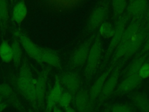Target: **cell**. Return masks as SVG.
<instances>
[{"instance_id": "34", "label": "cell", "mask_w": 149, "mask_h": 112, "mask_svg": "<svg viewBox=\"0 0 149 112\" xmlns=\"http://www.w3.org/2000/svg\"><path fill=\"white\" fill-rule=\"evenodd\" d=\"M146 22L149 25V5H148V7L147 8V12H146Z\"/></svg>"}, {"instance_id": "36", "label": "cell", "mask_w": 149, "mask_h": 112, "mask_svg": "<svg viewBox=\"0 0 149 112\" xmlns=\"http://www.w3.org/2000/svg\"><path fill=\"white\" fill-rule=\"evenodd\" d=\"M20 0H10V5L12 6V5H15V4H16L18 1H19Z\"/></svg>"}, {"instance_id": "13", "label": "cell", "mask_w": 149, "mask_h": 112, "mask_svg": "<svg viewBox=\"0 0 149 112\" xmlns=\"http://www.w3.org/2000/svg\"><path fill=\"white\" fill-rule=\"evenodd\" d=\"M143 80L137 73L129 75L124 78L111 96H118L129 93L140 85Z\"/></svg>"}, {"instance_id": "6", "label": "cell", "mask_w": 149, "mask_h": 112, "mask_svg": "<svg viewBox=\"0 0 149 112\" xmlns=\"http://www.w3.org/2000/svg\"><path fill=\"white\" fill-rule=\"evenodd\" d=\"M148 34L149 25L147 23L146 20L130 41L128 49L126 54L118 60L121 62L122 66L131 57L137 53V51H139L140 48H141L146 41Z\"/></svg>"}, {"instance_id": "28", "label": "cell", "mask_w": 149, "mask_h": 112, "mask_svg": "<svg viewBox=\"0 0 149 112\" xmlns=\"http://www.w3.org/2000/svg\"><path fill=\"white\" fill-rule=\"evenodd\" d=\"M110 109L111 112H133V107L127 103H119L112 105Z\"/></svg>"}, {"instance_id": "35", "label": "cell", "mask_w": 149, "mask_h": 112, "mask_svg": "<svg viewBox=\"0 0 149 112\" xmlns=\"http://www.w3.org/2000/svg\"><path fill=\"white\" fill-rule=\"evenodd\" d=\"M52 112H62V111L60 108H59L58 106H55L52 110Z\"/></svg>"}, {"instance_id": "2", "label": "cell", "mask_w": 149, "mask_h": 112, "mask_svg": "<svg viewBox=\"0 0 149 112\" xmlns=\"http://www.w3.org/2000/svg\"><path fill=\"white\" fill-rule=\"evenodd\" d=\"M145 16L132 18V20L128 22L123 31L120 41L113 54V56L109 63L110 65L115 64L117 61L126 54L132 38L146 21Z\"/></svg>"}, {"instance_id": "21", "label": "cell", "mask_w": 149, "mask_h": 112, "mask_svg": "<svg viewBox=\"0 0 149 112\" xmlns=\"http://www.w3.org/2000/svg\"><path fill=\"white\" fill-rule=\"evenodd\" d=\"M130 99L140 112H149V97L145 93H133L130 95Z\"/></svg>"}, {"instance_id": "17", "label": "cell", "mask_w": 149, "mask_h": 112, "mask_svg": "<svg viewBox=\"0 0 149 112\" xmlns=\"http://www.w3.org/2000/svg\"><path fill=\"white\" fill-rule=\"evenodd\" d=\"M74 104L79 112H90L93 108L88 91L81 88L74 96Z\"/></svg>"}, {"instance_id": "31", "label": "cell", "mask_w": 149, "mask_h": 112, "mask_svg": "<svg viewBox=\"0 0 149 112\" xmlns=\"http://www.w3.org/2000/svg\"><path fill=\"white\" fill-rule=\"evenodd\" d=\"M149 51V34L146 40V41L144 42V43L143 44V45L142 46L141 48L139 50V52L137 53L136 54V55L134 57H138L147 51Z\"/></svg>"}, {"instance_id": "19", "label": "cell", "mask_w": 149, "mask_h": 112, "mask_svg": "<svg viewBox=\"0 0 149 112\" xmlns=\"http://www.w3.org/2000/svg\"><path fill=\"white\" fill-rule=\"evenodd\" d=\"M41 58L43 63H46L62 70L61 60L58 54L49 48L41 47Z\"/></svg>"}, {"instance_id": "23", "label": "cell", "mask_w": 149, "mask_h": 112, "mask_svg": "<svg viewBox=\"0 0 149 112\" xmlns=\"http://www.w3.org/2000/svg\"><path fill=\"white\" fill-rule=\"evenodd\" d=\"M12 50L13 65L16 68L20 66L22 57V50L21 44L18 40V38L15 36L13 40L10 45Z\"/></svg>"}, {"instance_id": "7", "label": "cell", "mask_w": 149, "mask_h": 112, "mask_svg": "<svg viewBox=\"0 0 149 112\" xmlns=\"http://www.w3.org/2000/svg\"><path fill=\"white\" fill-rule=\"evenodd\" d=\"M97 32H95L86 40H84L71 55L69 59V65L73 68H80L86 62L90 50L95 38Z\"/></svg>"}, {"instance_id": "38", "label": "cell", "mask_w": 149, "mask_h": 112, "mask_svg": "<svg viewBox=\"0 0 149 112\" xmlns=\"http://www.w3.org/2000/svg\"><path fill=\"white\" fill-rule=\"evenodd\" d=\"M3 99L0 96V103H1V102H3Z\"/></svg>"}, {"instance_id": "32", "label": "cell", "mask_w": 149, "mask_h": 112, "mask_svg": "<svg viewBox=\"0 0 149 112\" xmlns=\"http://www.w3.org/2000/svg\"><path fill=\"white\" fill-rule=\"evenodd\" d=\"M8 103L5 101H3L0 103V112H2L7 107Z\"/></svg>"}, {"instance_id": "30", "label": "cell", "mask_w": 149, "mask_h": 112, "mask_svg": "<svg viewBox=\"0 0 149 112\" xmlns=\"http://www.w3.org/2000/svg\"><path fill=\"white\" fill-rule=\"evenodd\" d=\"M47 1L56 6H69L74 2V0H46Z\"/></svg>"}, {"instance_id": "33", "label": "cell", "mask_w": 149, "mask_h": 112, "mask_svg": "<svg viewBox=\"0 0 149 112\" xmlns=\"http://www.w3.org/2000/svg\"><path fill=\"white\" fill-rule=\"evenodd\" d=\"M64 110H65V112H76L75 110L72 107H70V106L64 108Z\"/></svg>"}, {"instance_id": "37", "label": "cell", "mask_w": 149, "mask_h": 112, "mask_svg": "<svg viewBox=\"0 0 149 112\" xmlns=\"http://www.w3.org/2000/svg\"><path fill=\"white\" fill-rule=\"evenodd\" d=\"M102 112H111V111H110V109H109V108H105Z\"/></svg>"}, {"instance_id": "18", "label": "cell", "mask_w": 149, "mask_h": 112, "mask_svg": "<svg viewBox=\"0 0 149 112\" xmlns=\"http://www.w3.org/2000/svg\"><path fill=\"white\" fill-rule=\"evenodd\" d=\"M149 59V51L138 56L134 57L130 63L120 73L123 78L138 72L143 64Z\"/></svg>"}, {"instance_id": "22", "label": "cell", "mask_w": 149, "mask_h": 112, "mask_svg": "<svg viewBox=\"0 0 149 112\" xmlns=\"http://www.w3.org/2000/svg\"><path fill=\"white\" fill-rule=\"evenodd\" d=\"M8 0H0V31L2 36L5 35L9 19Z\"/></svg>"}, {"instance_id": "26", "label": "cell", "mask_w": 149, "mask_h": 112, "mask_svg": "<svg viewBox=\"0 0 149 112\" xmlns=\"http://www.w3.org/2000/svg\"><path fill=\"white\" fill-rule=\"evenodd\" d=\"M115 27L112 26V24L108 22H104L99 27L98 33L100 36L109 38L112 37V36L115 34Z\"/></svg>"}, {"instance_id": "5", "label": "cell", "mask_w": 149, "mask_h": 112, "mask_svg": "<svg viewBox=\"0 0 149 112\" xmlns=\"http://www.w3.org/2000/svg\"><path fill=\"white\" fill-rule=\"evenodd\" d=\"M107 0L101 1L91 13L85 28L87 34L97 32L100 26L105 22L109 12V5Z\"/></svg>"}, {"instance_id": "20", "label": "cell", "mask_w": 149, "mask_h": 112, "mask_svg": "<svg viewBox=\"0 0 149 112\" xmlns=\"http://www.w3.org/2000/svg\"><path fill=\"white\" fill-rule=\"evenodd\" d=\"M27 9L24 0H20L15 4L12 12V21L15 24L20 26L24 20Z\"/></svg>"}, {"instance_id": "39", "label": "cell", "mask_w": 149, "mask_h": 112, "mask_svg": "<svg viewBox=\"0 0 149 112\" xmlns=\"http://www.w3.org/2000/svg\"><path fill=\"white\" fill-rule=\"evenodd\" d=\"M129 2H130V1H132V0H129Z\"/></svg>"}, {"instance_id": "27", "label": "cell", "mask_w": 149, "mask_h": 112, "mask_svg": "<svg viewBox=\"0 0 149 112\" xmlns=\"http://www.w3.org/2000/svg\"><path fill=\"white\" fill-rule=\"evenodd\" d=\"M73 95L68 91L62 92V93L61 94V95L59 99L58 104L61 107L65 108L66 107L70 106V104L73 100Z\"/></svg>"}, {"instance_id": "4", "label": "cell", "mask_w": 149, "mask_h": 112, "mask_svg": "<svg viewBox=\"0 0 149 112\" xmlns=\"http://www.w3.org/2000/svg\"><path fill=\"white\" fill-rule=\"evenodd\" d=\"M130 19V18L126 13H123L116 20H115V24L114 26L115 30V34L112 36L109 45L106 50L102 60V62L100 65L98 72H100L104 69L109 58L112 55H113L115 49L116 48L120 41L123 31L127 26L128 21Z\"/></svg>"}, {"instance_id": "3", "label": "cell", "mask_w": 149, "mask_h": 112, "mask_svg": "<svg viewBox=\"0 0 149 112\" xmlns=\"http://www.w3.org/2000/svg\"><path fill=\"white\" fill-rule=\"evenodd\" d=\"M102 54V44L101 36L97 33L85 64L83 76L86 82H89L94 77L97 71L99 69Z\"/></svg>"}, {"instance_id": "24", "label": "cell", "mask_w": 149, "mask_h": 112, "mask_svg": "<svg viewBox=\"0 0 149 112\" xmlns=\"http://www.w3.org/2000/svg\"><path fill=\"white\" fill-rule=\"evenodd\" d=\"M0 58L5 63H10L13 60L11 46L5 40H3L0 44Z\"/></svg>"}, {"instance_id": "1", "label": "cell", "mask_w": 149, "mask_h": 112, "mask_svg": "<svg viewBox=\"0 0 149 112\" xmlns=\"http://www.w3.org/2000/svg\"><path fill=\"white\" fill-rule=\"evenodd\" d=\"M36 79L34 77L27 61L24 60L20 64L19 72L16 81V87L19 93L33 107L37 108Z\"/></svg>"}, {"instance_id": "29", "label": "cell", "mask_w": 149, "mask_h": 112, "mask_svg": "<svg viewBox=\"0 0 149 112\" xmlns=\"http://www.w3.org/2000/svg\"><path fill=\"white\" fill-rule=\"evenodd\" d=\"M137 74L143 79H147L149 77V59L143 64Z\"/></svg>"}, {"instance_id": "8", "label": "cell", "mask_w": 149, "mask_h": 112, "mask_svg": "<svg viewBox=\"0 0 149 112\" xmlns=\"http://www.w3.org/2000/svg\"><path fill=\"white\" fill-rule=\"evenodd\" d=\"M122 68V65L121 62L119 61H118L115 64V66L110 75L105 80L98 97V103L99 105L101 104L104 101L107 100L114 92L118 82L119 76L120 74V71Z\"/></svg>"}, {"instance_id": "10", "label": "cell", "mask_w": 149, "mask_h": 112, "mask_svg": "<svg viewBox=\"0 0 149 112\" xmlns=\"http://www.w3.org/2000/svg\"><path fill=\"white\" fill-rule=\"evenodd\" d=\"M0 96L19 112H27L14 89L8 83H0Z\"/></svg>"}, {"instance_id": "12", "label": "cell", "mask_w": 149, "mask_h": 112, "mask_svg": "<svg viewBox=\"0 0 149 112\" xmlns=\"http://www.w3.org/2000/svg\"><path fill=\"white\" fill-rule=\"evenodd\" d=\"M58 76L62 86H64L67 91L70 92L73 97L81 88V78L80 75L76 71H66Z\"/></svg>"}, {"instance_id": "15", "label": "cell", "mask_w": 149, "mask_h": 112, "mask_svg": "<svg viewBox=\"0 0 149 112\" xmlns=\"http://www.w3.org/2000/svg\"><path fill=\"white\" fill-rule=\"evenodd\" d=\"M62 92L63 86L61 82L59 76L58 75H55L54 85L47 97L45 112L52 111L54 107L58 104V102Z\"/></svg>"}, {"instance_id": "14", "label": "cell", "mask_w": 149, "mask_h": 112, "mask_svg": "<svg viewBox=\"0 0 149 112\" xmlns=\"http://www.w3.org/2000/svg\"><path fill=\"white\" fill-rule=\"evenodd\" d=\"M114 66H115V64L114 65L109 64L108 68L101 74V75L99 76V77L94 81V82L91 86L88 91V94L90 96V102L93 106L96 99H98L105 80L110 75Z\"/></svg>"}, {"instance_id": "16", "label": "cell", "mask_w": 149, "mask_h": 112, "mask_svg": "<svg viewBox=\"0 0 149 112\" xmlns=\"http://www.w3.org/2000/svg\"><path fill=\"white\" fill-rule=\"evenodd\" d=\"M148 7L147 0H132L126 8V14L131 18H142L146 16Z\"/></svg>"}, {"instance_id": "11", "label": "cell", "mask_w": 149, "mask_h": 112, "mask_svg": "<svg viewBox=\"0 0 149 112\" xmlns=\"http://www.w3.org/2000/svg\"><path fill=\"white\" fill-rule=\"evenodd\" d=\"M50 68L45 67L38 74L36 79V92L38 108H45V100L47 83Z\"/></svg>"}, {"instance_id": "25", "label": "cell", "mask_w": 149, "mask_h": 112, "mask_svg": "<svg viewBox=\"0 0 149 112\" xmlns=\"http://www.w3.org/2000/svg\"><path fill=\"white\" fill-rule=\"evenodd\" d=\"M112 8L115 20L122 16L127 6V0H111Z\"/></svg>"}, {"instance_id": "9", "label": "cell", "mask_w": 149, "mask_h": 112, "mask_svg": "<svg viewBox=\"0 0 149 112\" xmlns=\"http://www.w3.org/2000/svg\"><path fill=\"white\" fill-rule=\"evenodd\" d=\"M14 35L18 38L21 46L23 47V49L29 56L41 65H44L41 58V47L35 44L30 38H29V37L25 35L20 30H15Z\"/></svg>"}]
</instances>
